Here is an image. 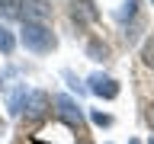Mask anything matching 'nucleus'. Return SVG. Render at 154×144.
<instances>
[{
  "label": "nucleus",
  "instance_id": "obj_1",
  "mask_svg": "<svg viewBox=\"0 0 154 144\" xmlns=\"http://www.w3.org/2000/svg\"><path fill=\"white\" fill-rule=\"evenodd\" d=\"M23 45L29 51H35V55H45V51H51L58 45V38L51 35V29L45 22H26L23 26Z\"/></svg>",
  "mask_w": 154,
  "mask_h": 144
},
{
  "label": "nucleus",
  "instance_id": "obj_2",
  "mask_svg": "<svg viewBox=\"0 0 154 144\" xmlns=\"http://www.w3.org/2000/svg\"><path fill=\"white\" fill-rule=\"evenodd\" d=\"M55 112L74 134H84V112H80V106L71 96H55Z\"/></svg>",
  "mask_w": 154,
  "mask_h": 144
},
{
  "label": "nucleus",
  "instance_id": "obj_3",
  "mask_svg": "<svg viewBox=\"0 0 154 144\" xmlns=\"http://www.w3.org/2000/svg\"><path fill=\"white\" fill-rule=\"evenodd\" d=\"M87 83H90V93L103 96V99H116L119 96V83H116L112 77H106V74H93Z\"/></svg>",
  "mask_w": 154,
  "mask_h": 144
},
{
  "label": "nucleus",
  "instance_id": "obj_4",
  "mask_svg": "<svg viewBox=\"0 0 154 144\" xmlns=\"http://www.w3.org/2000/svg\"><path fill=\"white\" fill-rule=\"evenodd\" d=\"M48 106H51V99H48V93H29L26 103H23V109H26V118H42V115L48 112Z\"/></svg>",
  "mask_w": 154,
  "mask_h": 144
},
{
  "label": "nucleus",
  "instance_id": "obj_5",
  "mask_svg": "<svg viewBox=\"0 0 154 144\" xmlns=\"http://www.w3.org/2000/svg\"><path fill=\"white\" fill-rule=\"evenodd\" d=\"M23 16H26V22H42V19L48 16V10L51 7H45V3H42V0H26V3H23Z\"/></svg>",
  "mask_w": 154,
  "mask_h": 144
},
{
  "label": "nucleus",
  "instance_id": "obj_6",
  "mask_svg": "<svg viewBox=\"0 0 154 144\" xmlns=\"http://www.w3.org/2000/svg\"><path fill=\"white\" fill-rule=\"evenodd\" d=\"M13 48H16V38H13V32H10L7 26H0V51H3V55H10Z\"/></svg>",
  "mask_w": 154,
  "mask_h": 144
},
{
  "label": "nucleus",
  "instance_id": "obj_7",
  "mask_svg": "<svg viewBox=\"0 0 154 144\" xmlns=\"http://www.w3.org/2000/svg\"><path fill=\"white\" fill-rule=\"evenodd\" d=\"M74 19H96V10L90 0H80V7H74Z\"/></svg>",
  "mask_w": 154,
  "mask_h": 144
},
{
  "label": "nucleus",
  "instance_id": "obj_8",
  "mask_svg": "<svg viewBox=\"0 0 154 144\" xmlns=\"http://www.w3.org/2000/svg\"><path fill=\"white\" fill-rule=\"evenodd\" d=\"M23 3H26V0H0V13H3V16H16Z\"/></svg>",
  "mask_w": 154,
  "mask_h": 144
},
{
  "label": "nucleus",
  "instance_id": "obj_9",
  "mask_svg": "<svg viewBox=\"0 0 154 144\" xmlns=\"http://www.w3.org/2000/svg\"><path fill=\"white\" fill-rule=\"evenodd\" d=\"M141 61H144L148 67H154V35H151V38H148V42L141 45Z\"/></svg>",
  "mask_w": 154,
  "mask_h": 144
},
{
  "label": "nucleus",
  "instance_id": "obj_10",
  "mask_svg": "<svg viewBox=\"0 0 154 144\" xmlns=\"http://www.w3.org/2000/svg\"><path fill=\"white\" fill-rule=\"evenodd\" d=\"M87 51H90L93 58H106V55H109V48L100 45V42H90V48H87Z\"/></svg>",
  "mask_w": 154,
  "mask_h": 144
},
{
  "label": "nucleus",
  "instance_id": "obj_11",
  "mask_svg": "<svg viewBox=\"0 0 154 144\" xmlns=\"http://www.w3.org/2000/svg\"><path fill=\"white\" fill-rule=\"evenodd\" d=\"M93 125H103L106 128V125H112V118H109L106 112H93Z\"/></svg>",
  "mask_w": 154,
  "mask_h": 144
},
{
  "label": "nucleus",
  "instance_id": "obj_12",
  "mask_svg": "<svg viewBox=\"0 0 154 144\" xmlns=\"http://www.w3.org/2000/svg\"><path fill=\"white\" fill-rule=\"evenodd\" d=\"M148 125H151V128H154V103L148 106Z\"/></svg>",
  "mask_w": 154,
  "mask_h": 144
},
{
  "label": "nucleus",
  "instance_id": "obj_13",
  "mask_svg": "<svg viewBox=\"0 0 154 144\" xmlns=\"http://www.w3.org/2000/svg\"><path fill=\"white\" fill-rule=\"evenodd\" d=\"M128 144H138V141H128Z\"/></svg>",
  "mask_w": 154,
  "mask_h": 144
},
{
  "label": "nucleus",
  "instance_id": "obj_14",
  "mask_svg": "<svg viewBox=\"0 0 154 144\" xmlns=\"http://www.w3.org/2000/svg\"><path fill=\"white\" fill-rule=\"evenodd\" d=\"M151 144H154V138H151Z\"/></svg>",
  "mask_w": 154,
  "mask_h": 144
}]
</instances>
